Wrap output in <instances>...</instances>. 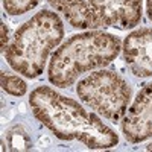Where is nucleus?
Returning a JSON list of instances; mask_svg holds the SVG:
<instances>
[{
  "instance_id": "f257e3e1",
  "label": "nucleus",
  "mask_w": 152,
  "mask_h": 152,
  "mask_svg": "<svg viewBox=\"0 0 152 152\" xmlns=\"http://www.w3.org/2000/svg\"><path fill=\"white\" fill-rule=\"evenodd\" d=\"M29 105L34 116L61 140H79L90 149H110L119 143L116 131L96 114L50 87L35 88Z\"/></svg>"
},
{
  "instance_id": "f03ea898",
  "label": "nucleus",
  "mask_w": 152,
  "mask_h": 152,
  "mask_svg": "<svg viewBox=\"0 0 152 152\" xmlns=\"http://www.w3.org/2000/svg\"><path fill=\"white\" fill-rule=\"evenodd\" d=\"M120 50V40L113 34L87 31L72 35L50 58L47 69L49 82L59 88H67L79 75L107 67L117 58Z\"/></svg>"
},
{
  "instance_id": "7ed1b4c3",
  "label": "nucleus",
  "mask_w": 152,
  "mask_h": 152,
  "mask_svg": "<svg viewBox=\"0 0 152 152\" xmlns=\"http://www.w3.org/2000/svg\"><path fill=\"white\" fill-rule=\"evenodd\" d=\"M64 24L53 11L37 12L15 31L5 56L12 70L24 78H37L44 70L47 56L62 41Z\"/></svg>"
},
{
  "instance_id": "20e7f679",
  "label": "nucleus",
  "mask_w": 152,
  "mask_h": 152,
  "mask_svg": "<svg viewBox=\"0 0 152 152\" xmlns=\"http://www.w3.org/2000/svg\"><path fill=\"white\" fill-rule=\"evenodd\" d=\"M76 93L84 104L111 122L123 119L131 102V88L120 75L99 70L79 81Z\"/></svg>"
},
{
  "instance_id": "39448f33",
  "label": "nucleus",
  "mask_w": 152,
  "mask_h": 152,
  "mask_svg": "<svg viewBox=\"0 0 152 152\" xmlns=\"http://www.w3.org/2000/svg\"><path fill=\"white\" fill-rule=\"evenodd\" d=\"M122 132L129 143H142L152 137V82L137 93L122 119Z\"/></svg>"
},
{
  "instance_id": "423d86ee",
  "label": "nucleus",
  "mask_w": 152,
  "mask_h": 152,
  "mask_svg": "<svg viewBox=\"0 0 152 152\" xmlns=\"http://www.w3.org/2000/svg\"><path fill=\"white\" fill-rule=\"evenodd\" d=\"M123 59L137 78L152 76V28L135 29L123 40Z\"/></svg>"
},
{
  "instance_id": "0eeeda50",
  "label": "nucleus",
  "mask_w": 152,
  "mask_h": 152,
  "mask_svg": "<svg viewBox=\"0 0 152 152\" xmlns=\"http://www.w3.org/2000/svg\"><path fill=\"white\" fill-rule=\"evenodd\" d=\"M104 26L120 31L135 28L143 15V0H90Z\"/></svg>"
},
{
  "instance_id": "6e6552de",
  "label": "nucleus",
  "mask_w": 152,
  "mask_h": 152,
  "mask_svg": "<svg viewBox=\"0 0 152 152\" xmlns=\"http://www.w3.org/2000/svg\"><path fill=\"white\" fill-rule=\"evenodd\" d=\"M66 20L76 29L91 31L99 26H104L102 20L91 6L90 0H72L61 9Z\"/></svg>"
},
{
  "instance_id": "1a4fd4ad",
  "label": "nucleus",
  "mask_w": 152,
  "mask_h": 152,
  "mask_svg": "<svg viewBox=\"0 0 152 152\" xmlns=\"http://www.w3.org/2000/svg\"><path fill=\"white\" fill-rule=\"evenodd\" d=\"M6 142L11 151H29L32 148L31 137L21 126H12L6 132Z\"/></svg>"
},
{
  "instance_id": "9d476101",
  "label": "nucleus",
  "mask_w": 152,
  "mask_h": 152,
  "mask_svg": "<svg viewBox=\"0 0 152 152\" xmlns=\"http://www.w3.org/2000/svg\"><path fill=\"white\" fill-rule=\"evenodd\" d=\"M0 81H2V88L11 96H24L28 91V85L20 76L17 75H9L6 72H2L0 75Z\"/></svg>"
},
{
  "instance_id": "9b49d317",
  "label": "nucleus",
  "mask_w": 152,
  "mask_h": 152,
  "mask_svg": "<svg viewBox=\"0 0 152 152\" xmlns=\"http://www.w3.org/2000/svg\"><path fill=\"white\" fill-rule=\"evenodd\" d=\"M40 0H3V8L9 15H21L32 11Z\"/></svg>"
},
{
  "instance_id": "f8f14e48",
  "label": "nucleus",
  "mask_w": 152,
  "mask_h": 152,
  "mask_svg": "<svg viewBox=\"0 0 152 152\" xmlns=\"http://www.w3.org/2000/svg\"><path fill=\"white\" fill-rule=\"evenodd\" d=\"M0 29H2V52L5 53L6 52V49H8V40H9V37H8V29H6V24L2 23L0 24Z\"/></svg>"
},
{
  "instance_id": "ddd939ff",
  "label": "nucleus",
  "mask_w": 152,
  "mask_h": 152,
  "mask_svg": "<svg viewBox=\"0 0 152 152\" xmlns=\"http://www.w3.org/2000/svg\"><path fill=\"white\" fill-rule=\"evenodd\" d=\"M47 2H49L50 5H52L56 11H59V12H61V9L64 8L67 3H70L72 0H47Z\"/></svg>"
},
{
  "instance_id": "4468645a",
  "label": "nucleus",
  "mask_w": 152,
  "mask_h": 152,
  "mask_svg": "<svg viewBox=\"0 0 152 152\" xmlns=\"http://www.w3.org/2000/svg\"><path fill=\"white\" fill-rule=\"evenodd\" d=\"M146 12H148V17L152 21V0H146Z\"/></svg>"
},
{
  "instance_id": "2eb2a0df",
  "label": "nucleus",
  "mask_w": 152,
  "mask_h": 152,
  "mask_svg": "<svg viewBox=\"0 0 152 152\" xmlns=\"http://www.w3.org/2000/svg\"><path fill=\"white\" fill-rule=\"evenodd\" d=\"M146 149H148V151H152V143H149V145L146 146Z\"/></svg>"
}]
</instances>
